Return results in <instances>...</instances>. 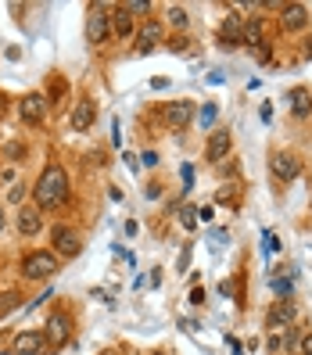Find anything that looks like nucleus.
<instances>
[{
  "label": "nucleus",
  "mask_w": 312,
  "mask_h": 355,
  "mask_svg": "<svg viewBox=\"0 0 312 355\" xmlns=\"http://www.w3.org/2000/svg\"><path fill=\"white\" fill-rule=\"evenodd\" d=\"M33 198H36V208H58L69 201V176L61 165H47L44 176L36 180L33 187Z\"/></svg>",
  "instance_id": "1"
},
{
  "label": "nucleus",
  "mask_w": 312,
  "mask_h": 355,
  "mask_svg": "<svg viewBox=\"0 0 312 355\" xmlns=\"http://www.w3.org/2000/svg\"><path fill=\"white\" fill-rule=\"evenodd\" d=\"M58 273V259L51 255V252H33V255H26V262H22V277L26 280H47V277H54Z\"/></svg>",
  "instance_id": "2"
},
{
  "label": "nucleus",
  "mask_w": 312,
  "mask_h": 355,
  "mask_svg": "<svg viewBox=\"0 0 312 355\" xmlns=\"http://www.w3.org/2000/svg\"><path fill=\"white\" fill-rule=\"evenodd\" d=\"M269 173H273L280 183H291L302 173V162H298V155H291V151H273L269 155Z\"/></svg>",
  "instance_id": "3"
},
{
  "label": "nucleus",
  "mask_w": 312,
  "mask_h": 355,
  "mask_svg": "<svg viewBox=\"0 0 312 355\" xmlns=\"http://www.w3.org/2000/svg\"><path fill=\"white\" fill-rule=\"evenodd\" d=\"M108 33L112 29H108V11H104V4H90V11H87V44L101 47Z\"/></svg>",
  "instance_id": "4"
},
{
  "label": "nucleus",
  "mask_w": 312,
  "mask_h": 355,
  "mask_svg": "<svg viewBox=\"0 0 312 355\" xmlns=\"http://www.w3.org/2000/svg\"><path fill=\"white\" fill-rule=\"evenodd\" d=\"M51 241H54V252H58L61 259L79 255V248H83V241H79V234H76L72 226H54V230H51Z\"/></svg>",
  "instance_id": "5"
},
{
  "label": "nucleus",
  "mask_w": 312,
  "mask_h": 355,
  "mask_svg": "<svg viewBox=\"0 0 312 355\" xmlns=\"http://www.w3.org/2000/svg\"><path fill=\"white\" fill-rule=\"evenodd\" d=\"M69 334H72V320L65 316V312H54V316L47 320V334H44V338H47V348H61V345H65L69 341Z\"/></svg>",
  "instance_id": "6"
},
{
  "label": "nucleus",
  "mask_w": 312,
  "mask_h": 355,
  "mask_svg": "<svg viewBox=\"0 0 312 355\" xmlns=\"http://www.w3.org/2000/svg\"><path fill=\"white\" fill-rule=\"evenodd\" d=\"M295 316H298L295 302H277L273 309H269V316H266V327L273 330V334H284L291 323H295Z\"/></svg>",
  "instance_id": "7"
},
{
  "label": "nucleus",
  "mask_w": 312,
  "mask_h": 355,
  "mask_svg": "<svg viewBox=\"0 0 312 355\" xmlns=\"http://www.w3.org/2000/svg\"><path fill=\"white\" fill-rule=\"evenodd\" d=\"M47 348L44 330H18L15 334V355H40Z\"/></svg>",
  "instance_id": "8"
},
{
  "label": "nucleus",
  "mask_w": 312,
  "mask_h": 355,
  "mask_svg": "<svg viewBox=\"0 0 312 355\" xmlns=\"http://www.w3.org/2000/svg\"><path fill=\"white\" fill-rule=\"evenodd\" d=\"M194 119V104L191 101H173L169 108H165V122H169V130H187Z\"/></svg>",
  "instance_id": "9"
},
{
  "label": "nucleus",
  "mask_w": 312,
  "mask_h": 355,
  "mask_svg": "<svg viewBox=\"0 0 312 355\" xmlns=\"http://www.w3.org/2000/svg\"><path fill=\"white\" fill-rule=\"evenodd\" d=\"M230 144H234L230 130H216L212 137H208V144H205V158L208 162H223L226 155H230Z\"/></svg>",
  "instance_id": "10"
},
{
  "label": "nucleus",
  "mask_w": 312,
  "mask_h": 355,
  "mask_svg": "<svg viewBox=\"0 0 312 355\" xmlns=\"http://www.w3.org/2000/svg\"><path fill=\"white\" fill-rule=\"evenodd\" d=\"M280 26H284L287 33L305 29V26H309V11H305L302 4H284V8H280Z\"/></svg>",
  "instance_id": "11"
},
{
  "label": "nucleus",
  "mask_w": 312,
  "mask_h": 355,
  "mask_svg": "<svg viewBox=\"0 0 312 355\" xmlns=\"http://www.w3.org/2000/svg\"><path fill=\"white\" fill-rule=\"evenodd\" d=\"M219 44H223V47H241V44H244V26H241L237 15H230V18L219 26Z\"/></svg>",
  "instance_id": "12"
},
{
  "label": "nucleus",
  "mask_w": 312,
  "mask_h": 355,
  "mask_svg": "<svg viewBox=\"0 0 312 355\" xmlns=\"http://www.w3.org/2000/svg\"><path fill=\"white\" fill-rule=\"evenodd\" d=\"M162 36H165V29L151 18V22H144V26H140V33H137V47L148 54V51H155V47L162 44Z\"/></svg>",
  "instance_id": "13"
},
{
  "label": "nucleus",
  "mask_w": 312,
  "mask_h": 355,
  "mask_svg": "<svg viewBox=\"0 0 312 355\" xmlns=\"http://www.w3.org/2000/svg\"><path fill=\"white\" fill-rule=\"evenodd\" d=\"M94 119H97V104L94 101H79L76 112H72V130L76 133H87L94 126Z\"/></svg>",
  "instance_id": "14"
},
{
  "label": "nucleus",
  "mask_w": 312,
  "mask_h": 355,
  "mask_svg": "<svg viewBox=\"0 0 312 355\" xmlns=\"http://www.w3.org/2000/svg\"><path fill=\"white\" fill-rule=\"evenodd\" d=\"M44 115H47L44 94H29V97L22 101V119H26V122H44Z\"/></svg>",
  "instance_id": "15"
},
{
  "label": "nucleus",
  "mask_w": 312,
  "mask_h": 355,
  "mask_svg": "<svg viewBox=\"0 0 312 355\" xmlns=\"http://www.w3.org/2000/svg\"><path fill=\"white\" fill-rule=\"evenodd\" d=\"M40 226H44V219H40V208H22V212H18V234L33 237V234H40Z\"/></svg>",
  "instance_id": "16"
},
{
  "label": "nucleus",
  "mask_w": 312,
  "mask_h": 355,
  "mask_svg": "<svg viewBox=\"0 0 312 355\" xmlns=\"http://www.w3.org/2000/svg\"><path fill=\"white\" fill-rule=\"evenodd\" d=\"M108 29H112L115 36H130V33H133V18H130V11H126V8H115V11L108 15Z\"/></svg>",
  "instance_id": "17"
},
{
  "label": "nucleus",
  "mask_w": 312,
  "mask_h": 355,
  "mask_svg": "<svg viewBox=\"0 0 312 355\" xmlns=\"http://www.w3.org/2000/svg\"><path fill=\"white\" fill-rule=\"evenodd\" d=\"M291 108H295L298 115H309V108H312V104H309V90H295V94H291Z\"/></svg>",
  "instance_id": "18"
},
{
  "label": "nucleus",
  "mask_w": 312,
  "mask_h": 355,
  "mask_svg": "<svg viewBox=\"0 0 312 355\" xmlns=\"http://www.w3.org/2000/svg\"><path fill=\"white\" fill-rule=\"evenodd\" d=\"M259 40H262V22H248V26H244V44L259 47Z\"/></svg>",
  "instance_id": "19"
},
{
  "label": "nucleus",
  "mask_w": 312,
  "mask_h": 355,
  "mask_svg": "<svg viewBox=\"0 0 312 355\" xmlns=\"http://www.w3.org/2000/svg\"><path fill=\"white\" fill-rule=\"evenodd\" d=\"M298 355H312V334H298Z\"/></svg>",
  "instance_id": "20"
},
{
  "label": "nucleus",
  "mask_w": 312,
  "mask_h": 355,
  "mask_svg": "<svg viewBox=\"0 0 312 355\" xmlns=\"http://www.w3.org/2000/svg\"><path fill=\"white\" fill-rule=\"evenodd\" d=\"M122 8H126V11H144V15L151 11V4H148V0H130V4H122Z\"/></svg>",
  "instance_id": "21"
},
{
  "label": "nucleus",
  "mask_w": 312,
  "mask_h": 355,
  "mask_svg": "<svg viewBox=\"0 0 312 355\" xmlns=\"http://www.w3.org/2000/svg\"><path fill=\"white\" fill-rule=\"evenodd\" d=\"M169 18H173V26H187V11L183 8H169Z\"/></svg>",
  "instance_id": "22"
},
{
  "label": "nucleus",
  "mask_w": 312,
  "mask_h": 355,
  "mask_svg": "<svg viewBox=\"0 0 312 355\" xmlns=\"http://www.w3.org/2000/svg\"><path fill=\"white\" fill-rule=\"evenodd\" d=\"M26 198V183H15L11 187V201H22Z\"/></svg>",
  "instance_id": "23"
},
{
  "label": "nucleus",
  "mask_w": 312,
  "mask_h": 355,
  "mask_svg": "<svg viewBox=\"0 0 312 355\" xmlns=\"http://www.w3.org/2000/svg\"><path fill=\"white\" fill-rule=\"evenodd\" d=\"M4 226H8V212L0 208V234H4Z\"/></svg>",
  "instance_id": "24"
},
{
  "label": "nucleus",
  "mask_w": 312,
  "mask_h": 355,
  "mask_svg": "<svg viewBox=\"0 0 312 355\" xmlns=\"http://www.w3.org/2000/svg\"><path fill=\"white\" fill-rule=\"evenodd\" d=\"M4 112H8V97L0 94V119H4Z\"/></svg>",
  "instance_id": "25"
},
{
  "label": "nucleus",
  "mask_w": 312,
  "mask_h": 355,
  "mask_svg": "<svg viewBox=\"0 0 312 355\" xmlns=\"http://www.w3.org/2000/svg\"><path fill=\"white\" fill-rule=\"evenodd\" d=\"M155 355H165V352H155Z\"/></svg>",
  "instance_id": "26"
}]
</instances>
